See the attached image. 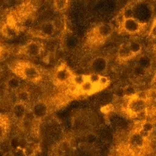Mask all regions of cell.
I'll return each mask as SVG.
<instances>
[{
  "mask_svg": "<svg viewBox=\"0 0 156 156\" xmlns=\"http://www.w3.org/2000/svg\"><path fill=\"white\" fill-rule=\"evenodd\" d=\"M11 69L16 75L29 82L37 83L41 79V73L39 69L30 62H18Z\"/></svg>",
  "mask_w": 156,
  "mask_h": 156,
  "instance_id": "cell-1",
  "label": "cell"
},
{
  "mask_svg": "<svg viewBox=\"0 0 156 156\" xmlns=\"http://www.w3.org/2000/svg\"><path fill=\"white\" fill-rule=\"evenodd\" d=\"M113 32V27L111 24L102 23L94 26L89 33V41L93 44L100 43L108 39Z\"/></svg>",
  "mask_w": 156,
  "mask_h": 156,
  "instance_id": "cell-2",
  "label": "cell"
},
{
  "mask_svg": "<svg viewBox=\"0 0 156 156\" xmlns=\"http://www.w3.org/2000/svg\"><path fill=\"white\" fill-rule=\"evenodd\" d=\"M148 109V100L140 97L139 95L135 94L129 97V101L127 105V113L132 116H137L144 112Z\"/></svg>",
  "mask_w": 156,
  "mask_h": 156,
  "instance_id": "cell-3",
  "label": "cell"
},
{
  "mask_svg": "<svg viewBox=\"0 0 156 156\" xmlns=\"http://www.w3.org/2000/svg\"><path fill=\"white\" fill-rule=\"evenodd\" d=\"M147 138H144L138 130L134 131L129 135L127 140V145L131 151L133 153L139 152L142 149H144L146 145Z\"/></svg>",
  "mask_w": 156,
  "mask_h": 156,
  "instance_id": "cell-4",
  "label": "cell"
},
{
  "mask_svg": "<svg viewBox=\"0 0 156 156\" xmlns=\"http://www.w3.org/2000/svg\"><path fill=\"white\" fill-rule=\"evenodd\" d=\"M73 73L69 67L62 63L57 68L54 72V80L58 84H66L71 82Z\"/></svg>",
  "mask_w": 156,
  "mask_h": 156,
  "instance_id": "cell-5",
  "label": "cell"
},
{
  "mask_svg": "<svg viewBox=\"0 0 156 156\" xmlns=\"http://www.w3.org/2000/svg\"><path fill=\"white\" fill-rule=\"evenodd\" d=\"M144 24L138 20L134 17L128 19H123L122 22L121 23V29L127 34L135 35L138 34L144 28Z\"/></svg>",
  "mask_w": 156,
  "mask_h": 156,
  "instance_id": "cell-6",
  "label": "cell"
},
{
  "mask_svg": "<svg viewBox=\"0 0 156 156\" xmlns=\"http://www.w3.org/2000/svg\"><path fill=\"white\" fill-rule=\"evenodd\" d=\"M42 49L43 47L41 44L35 41H31L22 47V52L30 58H37L40 56Z\"/></svg>",
  "mask_w": 156,
  "mask_h": 156,
  "instance_id": "cell-7",
  "label": "cell"
},
{
  "mask_svg": "<svg viewBox=\"0 0 156 156\" xmlns=\"http://www.w3.org/2000/svg\"><path fill=\"white\" fill-rule=\"evenodd\" d=\"M48 105L46 102L44 101H37L33 105L32 108H31V112H32L33 116L35 117L36 121H41L42 120L47 116L48 113Z\"/></svg>",
  "mask_w": 156,
  "mask_h": 156,
  "instance_id": "cell-8",
  "label": "cell"
},
{
  "mask_svg": "<svg viewBox=\"0 0 156 156\" xmlns=\"http://www.w3.org/2000/svg\"><path fill=\"white\" fill-rule=\"evenodd\" d=\"M108 66V61L104 57H96L90 62V69L92 72L101 74L104 73Z\"/></svg>",
  "mask_w": 156,
  "mask_h": 156,
  "instance_id": "cell-9",
  "label": "cell"
},
{
  "mask_svg": "<svg viewBox=\"0 0 156 156\" xmlns=\"http://www.w3.org/2000/svg\"><path fill=\"white\" fill-rule=\"evenodd\" d=\"M27 112H28V109H27V105L26 103L17 101L12 107L11 114L15 120L20 122L25 118Z\"/></svg>",
  "mask_w": 156,
  "mask_h": 156,
  "instance_id": "cell-10",
  "label": "cell"
},
{
  "mask_svg": "<svg viewBox=\"0 0 156 156\" xmlns=\"http://www.w3.org/2000/svg\"><path fill=\"white\" fill-rule=\"evenodd\" d=\"M57 30L56 24L53 20L44 22L40 27V34L46 37H50L54 35V33Z\"/></svg>",
  "mask_w": 156,
  "mask_h": 156,
  "instance_id": "cell-11",
  "label": "cell"
},
{
  "mask_svg": "<svg viewBox=\"0 0 156 156\" xmlns=\"http://www.w3.org/2000/svg\"><path fill=\"white\" fill-rule=\"evenodd\" d=\"M78 91L81 93V94H91L96 92V91L100 90L97 86H95L94 83H92L90 80L87 79V75H86V80L83 82L80 87L77 88Z\"/></svg>",
  "mask_w": 156,
  "mask_h": 156,
  "instance_id": "cell-12",
  "label": "cell"
},
{
  "mask_svg": "<svg viewBox=\"0 0 156 156\" xmlns=\"http://www.w3.org/2000/svg\"><path fill=\"white\" fill-rule=\"evenodd\" d=\"M117 57L120 60L122 61H127L131 58H133L135 57L134 55L133 54V52L131 51L130 48L128 47V44L123 43L118 48L117 51Z\"/></svg>",
  "mask_w": 156,
  "mask_h": 156,
  "instance_id": "cell-13",
  "label": "cell"
},
{
  "mask_svg": "<svg viewBox=\"0 0 156 156\" xmlns=\"http://www.w3.org/2000/svg\"><path fill=\"white\" fill-rule=\"evenodd\" d=\"M2 32L8 38H14L19 34V27L14 23H8L4 26Z\"/></svg>",
  "mask_w": 156,
  "mask_h": 156,
  "instance_id": "cell-14",
  "label": "cell"
},
{
  "mask_svg": "<svg viewBox=\"0 0 156 156\" xmlns=\"http://www.w3.org/2000/svg\"><path fill=\"white\" fill-rule=\"evenodd\" d=\"M154 128V126L152 122L143 120L140 122V128L138 131L144 138H147L149 136V134L152 133Z\"/></svg>",
  "mask_w": 156,
  "mask_h": 156,
  "instance_id": "cell-15",
  "label": "cell"
},
{
  "mask_svg": "<svg viewBox=\"0 0 156 156\" xmlns=\"http://www.w3.org/2000/svg\"><path fill=\"white\" fill-rule=\"evenodd\" d=\"M9 127V120L6 116H0V140L7 135Z\"/></svg>",
  "mask_w": 156,
  "mask_h": 156,
  "instance_id": "cell-16",
  "label": "cell"
},
{
  "mask_svg": "<svg viewBox=\"0 0 156 156\" xmlns=\"http://www.w3.org/2000/svg\"><path fill=\"white\" fill-rule=\"evenodd\" d=\"M6 86L10 90H18L20 87V80L17 77H10L6 82Z\"/></svg>",
  "mask_w": 156,
  "mask_h": 156,
  "instance_id": "cell-17",
  "label": "cell"
},
{
  "mask_svg": "<svg viewBox=\"0 0 156 156\" xmlns=\"http://www.w3.org/2000/svg\"><path fill=\"white\" fill-rule=\"evenodd\" d=\"M17 100L18 101L27 104L30 100V94L26 90H20L17 92Z\"/></svg>",
  "mask_w": 156,
  "mask_h": 156,
  "instance_id": "cell-18",
  "label": "cell"
},
{
  "mask_svg": "<svg viewBox=\"0 0 156 156\" xmlns=\"http://www.w3.org/2000/svg\"><path fill=\"white\" fill-rule=\"evenodd\" d=\"M128 47L134 56H137L142 51V45L137 41H131L128 42Z\"/></svg>",
  "mask_w": 156,
  "mask_h": 156,
  "instance_id": "cell-19",
  "label": "cell"
},
{
  "mask_svg": "<svg viewBox=\"0 0 156 156\" xmlns=\"http://www.w3.org/2000/svg\"><path fill=\"white\" fill-rule=\"evenodd\" d=\"M85 80H86V75L84 74H73L70 83L75 88H78L85 81Z\"/></svg>",
  "mask_w": 156,
  "mask_h": 156,
  "instance_id": "cell-20",
  "label": "cell"
},
{
  "mask_svg": "<svg viewBox=\"0 0 156 156\" xmlns=\"http://www.w3.org/2000/svg\"><path fill=\"white\" fill-rule=\"evenodd\" d=\"M138 64L139 66H141L142 68L145 69H149L151 65H152V60L150 59L149 56L146 55H142L141 57L139 58L138 61Z\"/></svg>",
  "mask_w": 156,
  "mask_h": 156,
  "instance_id": "cell-21",
  "label": "cell"
},
{
  "mask_svg": "<svg viewBox=\"0 0 156 156\" xmlns=\"http://www.w3.org/2000/svg\"><path fill=\"white\" fill-rule=\"evenodd\" d=\"M56 10L62 11L67 9L69 5V0H53Z\"/></svg>",
  "mask_w": 156,
  "mask_h": 156,
  "instance_id": "cell-22",
  "label": "cell"
},
{
  "mask_svg": "<svg viewBox=\"0 0 156 156\" xmlns=\"http://www.w3.org/2000/svg\"><path fill=\"white\" fill-rule=\"evenodd\" d=\"M100 76H101V74H100V73L92 72V73L88 74L87 79L90 81L91 83H94L95 86H97L100 90H101L102 89L100 87V85H99V80H100Z\"/></svg>",
  "mask_w": 156,
  "mask_h": 156,
  "instance_id": "cell-23",
  "label": "cell"
},
{
  "mask_svg": "<svg viewBox=\"0 0 156 156\" xmlns=\"http://www.w3.org/2000/svg\"><path fill=\"white\" fill-rule=\"evenodd\" d=\"M110 84V80L107 78V77L104 76V75H101L100 76V80H99V85L100 87L101 88L102 90L106 88Z\"/></svg>",
  "mask_w": 156,
  "mask_h": 156,
  "instance_id": "cell-24",
  "label": "cell"
},
{
  "mask_svg": "<svg viewBox=\"0 0 156 156\" xmlns=\"http://www.w3.org/2000/svg\"><path fill=\"white\" fill-rule=\"evenodd\" d=\"M146 71H147V69H144V68H142L141 66H139L138 64L137 66H135V68L133 69V73H134L136 76H143V75H144L146 73Z\"/></svg>",
  "mask_w": 156,
  "mask_h": 156,
  "instance_id": "cell-25",
  "label": "cell"
},
{
  "mask_svg": "<svg viewBox=\"0 0 156 156\" xmlns=\"http://www.w3.org/2000/svg\"><path fill=\"white\" fill-rule=\"evenodd\" d=\"M134 16V11L133 9V8L127 7L124 12L122 13V17L123 19H128V18H133Z\"/></svg>",
  "mask_w": 156,
  "mask_h": 156,
  "instance_id": "cell-26",
  "label": "cell"
},
{
  "mask_svg": "<svg viewBox=\"0 0 156 156\" xmlns=\"http://www.w3.org/2000/svg\"><path fill=\"white\" fill-rule=\"evenodd\" d=\"M64 57V51L62 50L61 47H58L54 51V58L57 61H59L62 59Z\"/></svg>",
  "mask_w": 156,
  "mask_h": 156,
  "instance_id": "cell-27",
  "label": "cell"
},
{
  "mask_svg": "<svg viewBox=\"0 0 156 156\" xmlns=\"http://www.w3.org/2000/svg\"><path fill=\"white\" fill-rule=\"evenodd\" d=\"M123 91L124 94L127 95L128 97L133 96V95H134V94H136V90H135V89L133 86H127V87L124 89Z\"/></svg>",
  "mask_w": 156,
  "mask_h": 156,
  "instance_id": "cell-28",
  "label": "cell"
},
{
  "mask_svg": "<svg viewBox=\"0 0 156 156\" xmlns=\"http://www.w3.org/2000/svg\"><path fill=\"white\" fill-rule=\"evenodd\" d=\"M20 138L18 137H14L10 141V147L14 149L20 148Z\"/></svg>",
  "mask_w": 156,
  "mask_h": 156,
  "instance_id": "cell-29",
  "label": "cell"
},
{
  "mask_svg": "<svg viewBox=\"0 0 156 156\" xmlns=\"http://www.w3.org/2000/svg\"><path fill=\"white\" fill-rule=\"evenodd\" d=\"M96 136L94 133H89L86 136V142H87L89 144H93L96 141Z\"/></svg>",
  "mask_w": 156,
  "mask_h": 156,
  "instance_id": "cell-30",
  "label": "cell"
},
{
  "mask_svg": "<svg viewBox=\"0 0 156 156\" xmlns=\"http://www.w3.org/2000/svg\"><path fill=\"white\" fill-rule=\"evenodd\" d=\"M149 35L150 37L154 38V39H156V21H154V23L153 24V26H151V29H150V31H149Z\"/></svg>",
  "mask_w": 156,
  "mask_h": 156,
  "instance_id": "cell-31",
  "label": "cell"
},
{
  "mask_svg": "<svg viewBox=\"0 0 156 156\" xmlns=\"http://www.w3.org/2000/svg\"><path fill=\"white\" fill-rule=\"evenodd\" d=\"M153 84L154 85H156V73L155 75H154V80H153Z\"/></svg>",
  "mask_w": 156,
  "mask_h": 156,
  "instance_id": "cell-32",
  "label": "cell"
},
{
  "mask_svg": "<svg viewBox=\"0 0 156 156\" xmlns=\"http://www.w3.org/2000/svg\"><path fill=\"white\" fill-rule=\"evenodd\" d=\"M2 54H3V48L0 46V57L2 56Z\"/></svg>",
  "mask_w": 156,
  "mask_h": 156,
  "instance_id": "cell-33",
  "label": "cell"
},
{
  "mask_svg": "<svg viewBox=\"0 0 156 156\" xmlns=\"http://www.w3.org/2000/svg\"><path fill=\"white\" fill-rule=\"evenodd\" d=\"M2 154H4V152L2 150H0V155H2Z\"/></svg>",
  "mask_w": 156,
  "mask_h": 156,
  "instance_id": "cell-34",
  "label": "cell"
}]
</instances>
